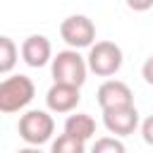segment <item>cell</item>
Segmentation results:
<instances>
[{"instance_id":"cell-8","label":"cell","mask_w":153,"mask_h":153,"mask_svg":"<svg viewBox=\"0 0 153 153\" xmlns=\"http://www.w3.org/2000/svg\"><path fill=\"white\" fill-rule=\"evenodd\" d=\"M98 105L100 110H110V108H122V105H131L134 103V93L131 88L120 81V79H108L98 86Z\"/></svg>"},{"instance_id":"cell-12","label":"cell","mask_w":153,"mask_h":153,"mask_svg":"<svg viewBox=\"0 0 153 153\" xmlns=\"http://www.w3.org/2000/svg\"><path fill=\"white\" fill-rule=\"evenodd\" d=\"M84 151H86V141H81L67 131L53 141V153H84Z\"/></svg>"},{"instance_id":"cell-14","label":"cell","mask_w":153,"mask_h":153,"mask_svg":"<svg viewBox=\"0 0 153 153\" xmlns=\"http://www.w3.org/2000/svg\"><path fill=\"white\" fill-rule=\"evenodd\" d=\"M141 136H143V141L148 146H153V115L141 122Z\"/></svg>"},{"instance_id":"cell-16","label":"cell","mask_w":153,"mask_h":153,"mask_svg":"<svg viewBox=\"0 0 153 153\" xmlns=\"http://www.w3.org/2000/svg\"><path fill=\"white\" fill-rule=\"evenodd\" d=\"M141 76H143V81H146V84H151V86H153V55H151V57H146V62H143V67H141Z\"/></svg>"},{"instance_id":"cell-5","label":"cell","mask_w":153,"mask_h":153,"mask_svg":"<svg viewBox=\"0 0 153 153\" xmlns=\"http://www.w3.org/2000/svg\"><path fill=\"white\" fill-rule=\"evenodd\" d=\"M60 36L69 48H91L96 41V24L86 14H72L60 24Z\"/></svg>"},{"instance_id":"cell-6","label":"cell","mask_w":153,"mask_h":153,"mask_svg":"<svg viewBox=\"0 0 153 153\" xmlns=\"http://www.w3.org/2000/svg\"><path fill=\"white\" fill-rule=\"evenodd\" d=\"M103 124L115 136H129L139 127V110L134 108V103L131 105H122V108L103 110Z\"/></svg>"},{"instance_id":"cell-15","label":"cell","mask_w":153,"mask_h":153,"mask_svg":"<svg viewBox=\"0 0 153 153\" xmlns=\"http://www.w3.org/2000/svg\"><path fill=\"white\" fill-rule=\"evenodd\" d=\"M124 2H127V7L134 10V12H148V10L153 7V0H124Z\"/></svg>"},{"instance_id":"cell-2","label":"cell","mask_w":153,"mask_h":153,"mask_svg":"<svg viewBox=\"0 0 153 153\" xmlns=\"http://www.w3.org/2000/svg\"><path fill=\"white\" fill-rule=\"evenodd\" d=\"M50 72H53L55 81L84 86L86 74H88V62H86V57L79 55L76 48H67V50H60L57 55H53Z\"/></svg>"},{"instance_id":"cell-4","label":"cell","mask_w":153,"mask_h":153,"mask_svg":"<svg viewBox=\"0 0 153 153\" xmlns=\"http://www.w3.org/2000/svg\"><path fill=\"white\" fill-rule=\"evenodd\" d=\"M55 131V120L45 110H29L19 117V136L29 146L48 143Z\"/></svg>"},{"instance_id":"cell-3","label":"cell","mask_w":153,"mask_h":153,"mask_svg":"<svg viewBox=\"0 0 153 153\" xmlns=\"http://www.w3.org/2000/svg\"><path fill=\"white\" fill-rule=\"evenodd\" d=\"M122 48L112 41H98L88 48V55H86V62H88V69L98 76H112L120 72L122 67Z\"/></svg>"},{"instance_id":"cell-1","label":"cell","mask_w":153,"mask_h":153,"mask_svg":"<svg viewBox=\"0 0 153 153\" xmlns=\"http://www.w3.org/2000/svg\"><path fill=\"white\" fill-rule=\"evenodd\" d=\"M36 96V86L26 74H14L0 81V112L12 115L24 110Z\"/></svg>"},{"instance_id":"cell-9","label":"cell","mask_w":153,"mask_h":153,"mask_svg":"<svg viewBox=\"0 0 153 153\" xmlns=\"http://www.w3.org/2000/svg\"><path fill=\"white\" fill-rule=\"evenodd\" d=\"M22 60L29 67H43L48 62H53V45L45 36L33 33L22 43Z\"/></svg>"},{"instance_id":"cell-13","label":"cell","mask_w":153,"mask_h":153,"mask_svg":"<svg viewBox=\"0 0 153 153\" xmlns=\"http://www.w3.org/2000/svg\"><path fill=\"white\" fill-rule=\"evenodd\" d=\"M93 151L96 153H124V143L115 136H103L93 143Z\"/></svg>"},{"instance_id":"cell-10","label":"cell","mask_w":153,"mask_h":153,"mask_svg":"<svg viewBox=\"0 0 153 153\" xmlns=\"http://www.w3.org/2000/svg\"><path fill=\"white\" fill-rule=\"evenodd\" d=\"M65 131L81 139V141H88L93 134H96V120L86 112H76V115H69L65 120Z\"/></svg>"},{"instance_id":"cell-7","label":"cell","mask_w":153,"mask_h":153,"mask_svg":"<svg viewBox=\"0 0 153 153\" xmlns=\"http://www.w3.org/2000/svg\"><path fill=\"white\" fill-rule=\"evenodd\" d=\"M81 86H74V84H65V81H55L48 93H45V105L48 110L53 112H72L79 100H81V93H79Z\"/></svg>"},{"instance_id":"cell-11","label":"cell","mask_w":153,"mask_h":153,"mask_svg":"<svg viewBox=\"0 0 153 153\" xmlns=\"http://www.w3.org/2000/svg\"><path fill=\"white\" fill-rule=\"evenodd\" d=\"M17 55H19V50H17L14 41L10 36H2L0 38V72L2 74L12 72V67L17 65Z\"/></svg>"}]
</instances>
